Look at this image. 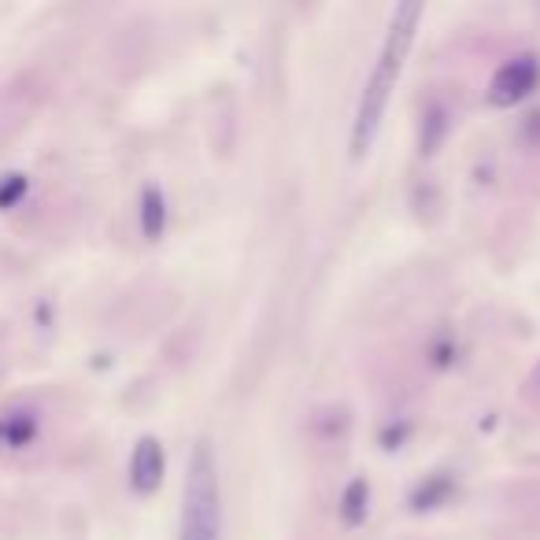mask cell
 Listing matches in <instances>:
<instances>
[{
  "label": "cell",
  "instance_id": "cell-3",
  "mask_svg": "<svg viewBox=\"0 0 540 540\" xmlns=\"http://www.w3.org/2000/svg\"><path fill=\"white\" fill-rule=\"evenodd\" d=\"M163 481V448L156 437H141L134 448V459H130V485L134 492L148 496V492H156Z\"/></svg>",
  "mask_w": 540,
  "mask_h": 540
},
{
  "label": "cell",
  "instance_id": "cell-5",
  "mask_svg": "<svg viewBox=\"0 0 540 540\" xmlns=\"http://www.w3.org/2000/svg\"><path fill=\"white\" fill-rule=\"evenodd\" d=\"M145 215H148V222H145V234L148 237H156L163 230V197L156 193V189H148L145 193Z\"/></svg>",
  "mask_w": 540,
  "mask_h": 540
},
{
  "label": "cell",
  "instance_id": "cell-1",
  "mask_svg": "<svg viewBox=\"0 0 540 540\" xmlns=\"http://www.w3.org/2000/svg\"><path fill=\"white\" fill-rule=\"evenodd\" d=\"M418 19H422V4H400L393 12V19H389V30H385L381 52H378V60H374V71H370L367 86H363V97H359L356 123H352V156H356V160H363L370 148H374V137H378L381 130L389 97H393L396 82H400V74H404Z\"/></svg>",
  "mask_w": 540,
  "mask_h": 540
},
{
  "label": "cell",
  "instance_id": "cell-2",
  "mask_svg": "<svg viewBox=\"0 0 540 540\" xmlns=\"http://www.w3.org/2000/svg\"><path fill=\"white\" fill-rule=\"evenodd\" d=\"M178 540H222L219 467H215V452H211L208 441H200L193 459H189Z\"/></svg>",
  "mask_w": 540,
  "mask_h": 540
},
{
  "label": "cell",
  "instance_id": "cell-4",
  "mask_svg": "<svg viewBox=\"0 0 540 540\" xmlns=\"http://www.w3.org/2000/svg\"><path fill=\"white\" fill-rule=\"evenodd\" d=\"M533 82H537V63L529 60V56H522V60L507 63L504 71L496 74L489 100L492 104H515L518 97H526L529 89H533Z\"/></svg>",
  "mask_w": 540,
  "mask_h": 540
}]
</instances>
